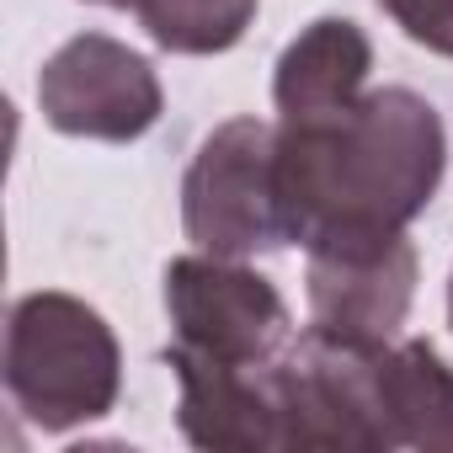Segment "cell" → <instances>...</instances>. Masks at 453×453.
Returning <instances> with one entry per match:
<instances>
[{
	"label": "cell",
	"instance_id": "obj_1",
	"mask_svg": "<svg viewBox=\"0 0 453 453\" xmlns=\"http://www.w3.org/2000/svg\"><path fill=\"white\" fill-rule=\"evenodd\" d=\"M448 171V134L411 86L363 91L347 107L278 118V197L294 246L405 235Z\"/></svg>",
	"mask_w": 453,
	"mask_h": 453
},
{
	"label": "cell",
	"instance_id": "obj_2",
	"mask_svg": "<svg viewBox=\"0 0 453 453\" xmlns=\"http://www.w3.org/2000/svg\"><path fill=\"white\" fill-rule=\"evenodd\" d=\"M12 411L38 432H75L118 405L123 352L112 326L75 294H22L6 315L0 352Z\"/></svg>",
	"mask_w": 453,
	"mask_h": 453
},
{
	"label": "cell",
	"instance_id": "obj_3",
	"mask_svg": "<svg viewBox=\"0 0 453 453\" xmlns=\"http://www.w3.org/2000/svg\"><path fill=\"white\" fill-rule=\"evenodd\" d=\"M181 230L208 257H267L294 246L278 197V123H219L181 176Z\"/></svg>",
	"mask_w": 453,
	"mask_h": 453
},
{
	"label": "cell",
	"instance_id": "obj_4",
	"mask_svg": "<svg viewBox=\"0 0 453 453\" xmlns=\"http://www.w3.org/2000/svg\"><path fill=\"white\" fill-rule=\"evenodd\" d=\"M165 315L171 342L224 357V363H267L294 342L283 294L230 257H176L165 267Z\"/></svg>",
	"mask_w": 453,
	"mask_h": 453
},
{
	"label": "cell",
	"instance_id": "obj_5",
	"mask_svg": "<svg viewBox=\"0 0 453 453\" xmlns=\"http://www.w3.org/2000/svg\"><path fill=\"white\" fill-rule=\"evenodd\" d=\"M160 75L144 54L107 33L59 43L38 70V112L54 134L128 144L160 118Z\"/></svg>",
	"mask_w": 453,
	"mask_h": 453
},
{
	"label": "cell",
	"instance_id": "obj_6",
	"mask_svg": "<svg viewBox=\"0 0 453 453\" xmlns=\"http://www.w3.org/2000/svg\"><path fill=\"white\" fill-rule=\"evenodd\" d=\"M278 357L224 363L171 342L165 363L181 389L176 405L181 437L208 453H288V400H283Z\"/></svg>",
	"mask_w": 453,
	"mask_h": 453
},
{
	"label": "cell",
	"instance_id": "obj_7",
	"mask_svg": "<svg viewBox=\"0 0 453 453\" xmlns=\"http://www.w3.org/2000/svg\"><path fill=\"white\" fill-rule=\"evenodd\" d=\"M310 326L347 342H395L416 299V246L405 235L310 246Z\"/></svg>",
	"mask_w": 453,
	"mask_h": 453
},
{
	"label": "cell",
	"instance_id": "obj_8",
	"mask_svg": "<svg viewBox=\"0 0 453 453\" xmlns=\"http://www.w3.org/2000/svg\"><path fill=\"white\" fill-rule=\"evenodd\" d=\"M368 411L379 453H453V368L426 342H368Z\"/></svg>",
	"mask_w": 453,
	"mask_h": 453
},
{
	"label": "cell",
	"instance_id": "obj_9",
	"mask_svg": "<svg viewBox=\"0 0 453 453\" xmlns=\"http://www.w3.org/2000/svg\"><path fill=\"white\" fill-rule=\"evenodd\" d=\"M373 70V43L357 22L347 17H320L310 22L278 59L273 70V102L278 118H310L331 112L363 96Z\"/></svg>",
	"mask_w": 453,
	"mask_h": 453
},
{
	"label": "cell",
	"instance_id": "obj_10",
	"mask_svg": "<svg viewBox=\"0 0 453 453\" xmlns=\"http://www.w3.org/2000/svg\"><path fill=\"white\" fill-rule=\"evenodd\" d=\"M262 0H139V27L165 54H224L246 38Z\"/></svg>",
	"mask_w": 453,
	"mask_h": 453
},
{
	"label": "cell",
	"instance_id": "obj_11",
	"mask_svg": "<svg viewBox=\"0 0 453 453\" xmlns=\"http://www.w3.org/2000/svg\"><path fill=\"white\" fill-rule=\"evenodd\" d=\"M373 6L426 54L453 59V0H373Z\"/></svg>",
	"mask_w": 453,
	"mask_h": 453
},
{
	"label": "cell",
	"instance_id": "obj_12",
	"mask_svg": "<svg viewBox=\"0 0 453 453\" xmlns=\"http://www.w3.org/2000/svg\"><path fill=\"white\" fill-rule=\"evenodd\" d=\"M91 6H112V12H128V6H139V0H91Z\"/></svg>",
	"mask_w": 453,
	"mask_h": 453
},
{
	"label": "cell",
	"instance_id": "obj_13",
	"mask_svg": "<svg viewBox=\"0 0 453 453\" xmlns=\"http://www.w3.org/2000/svg\"><path fill=\"white\" fill-rule=\"evenodd\" d=\"M448 326H453V278H448Z\"/></svg>",
	"mask_w": 453,
	"mask_h": 453
}]
</instances>
